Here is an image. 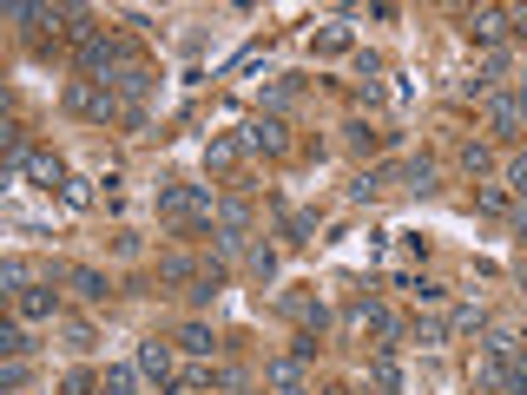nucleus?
<instances>
[{"instance_id": "1", "label": "nucleus", "mask_w": 527, "mask_h": 395, "mask_svg": "<svg viewBox=\"0 0 527 395\" xmlns=\"http://www.w3.org/2000/svg\"><path fill=\"white\" fill-rule=\"evenodd\" d=\"M60 106L73 112V119H86V126H112V119H126V106H119V93H112L106 79H66Z\"/></svg>"}, {"instance_id": "2", "label": "nucleus", "mask_w": 527, "mask_h": 395, "mask_svg": "<svg viewBox=\"0 0 527 395\" xmlns=\"http://www.w3.org/2000/svg\"><path fill=\"white\" fill-rule=\"evenodd\" d=\"M211 185H165L159 191V218L172 231H211Z\"/></svg>"}, {"instance_id": "3", "label": "nucleus", "mask_w": 527, "mask_h": 395, "mask_svg": "<svg viewBox=\"0 0 527 395\" xmlns=\"http://www.w3.org/2000/svg\"><path fill=\"white\" fill-rule=\"evenodd\" d=\"M73 66H80V79L126 73V66H132V40H126V33H112V27H99L86 47H73Z\"/></svg>"}, {"instance_id": "4", "label": "nucleus", "mask_w": 527, "mask_h": 395, "mask_svg": "<svg viewBox=\"0 0 527 395\" xmlns=\"http://www.w3.org/2000/svg\"><path fill=\"white\" fill-rule=\"evenodd\" d=\"M468 33H475L481 47H495L508 33H527V7H475V14H468Z\"/></svg>"}, {"instance_id": "5", "label": "nucleus", "mask_w": 527, "mask_h": 395, "mask_svg": "<svg viewBox=\"0 0 527 395\" xmlns=\"http://www.w3.org/2000/svg\"><path fill=\"white\" fill-rule=\"evenodd\" d=\"M350 330H363V336H383V349L402 336V323H396V310L389 303H376V297H363V303H350Z\"/></svg>"}, {"instance_id": "6", "label": "nucleus", "mask_w": 527, "mask_h": 395, "mask_svg": "<svg viewBox=\"0 0 527 395\" xmlns=\"http://www.w3.org/2000/svg\"><path fill=\"white\" fill-rule=\"evenodd\" d=\"M488 132H495L501 145H521L527 139V112H521V99H514V93L488 99Z\"/></svg>"}, {"instance_id": "7", "label": "nucleus", "mask_w": 527, "mask_h": 395, "mask_svg": "<svg viewBox=\"0 0 527 395\" xmlns=\"http://www.w3.org/2000/svg\"><path fill=\"white\" fill-rule=\"evenodd\" d=\"M238 145H244V152H271V158H284V152H290V132H284V119H251V126L238 132Z\"/></svg>"}, {"instance_id": "8", "label": "nucleus", "mask_w": 527, "mask_h": 395, "mask_svg": "<svg viewBox=\"0 0 527 395\" xmlns=\"http://www.w3.org/2000/svg\"><path fill=\"white\" fill-rule=\"evenodd\" d=\"M304 369L310 363H297V356H271V363H264V382H271L277 395H310L304 389Z\"/></svg>"}, {"instance_id": "9", "label": "nucleus", "mask_w": 527, "mask_h": 395, "mask_svg": "<svg viewBox=\"0 0 527 395\" xmlns=\"http://www.w3.org/2000/svg\"><path fill=\"white\" fill-rule=\"evenodd\" d=\"M106 86H112V93H119V106H139V99L152 93V66H145V60H132L126 73H112Z\"/></svg>"}, {"instance_id": "10", "label": "nucleus", "mask_w": 527, "mask_h": 395, "mask_svg": "<svg viewBox=\"0 0 527 395\" xmlns=\"http://www.w3.org/2000/svg\"><path fill=\"white\" fill-rule=\"evenodd\" d=\"M132 363H139V376H152V382H172L178 376L172 343H159V336H152V343H139V356H132Z\"/></svg>"}, {"instance_id": "11", "label": "nucleus", "mask_w": 527, "mask_h": 395, "mask_svg": "<svg viewBox=\"0 0 527 395\" xmlns=\"http://www.w3.org/2000/svg\"><path fill=\"white\" fill-rule=\"evenodd\" d=\"M20 316H27V323H53V316H60V290L53 284H33V290H20Z\"/></svg>"}, {"instance_id": "12", "label": "nucleus", "mask_w": 527, "mask_h": 395, "mask_svg": "<svg viewBox=\"0 0 527 395\" xmlns=\"http://www.w3.org/2000/svg\"><path fill=\"white\" fill-rule=\"evenodd\" d=\"M66 290H73V297H86V303H106L112 297V284L99 277L93 264H73V270H66Z\"/></svg>"}, {"instance_id": "13", "label": "nucleus", "mask_w": 527, "mask_h": 395, "mask_svg": "<svg viewBox=\"0 0 527 395\" xmlns=\"http://www.w3.org/2000/svg\"><path fill=\"white\" fill-rule=\"evenodd\" d=\"M369 382H376V395H402V363H396V349H376Z\"/></svg>"}, {"instance_id": "14", "label": "nucleus", "mask_w": 527, "mask_h": 395, "mask_svg": "<svg viewBox=\"0 0 527 395\" xmlns=\"http://www.w3.org/2000/svg\"><path fill=\"white\" fill-rule=\"evenodd\" d=\"M27 178H33V185H60L66 191V165H60V158H53V152H27Z\"/></svg>"}, {"instance_id": "15", "label": "nucleus", "mask_w": 527, "mask_h": 395, "mask_svg": "<svg viewBox=\"0 0 527 395\" xmlns=\"http://www.w3.org/2000/svg\"><path fill=\"white\" fill-rule=\"evenodd\" d=\"M198 277H205V270H198L185 251H165L159 257V284H198Z\"/></svg>"}, {"instance_id": "16", "label": "nucleus", "mask_w": 527, "mask_h": 395, "mask_svg": "<svg viewBox=\"0 0 527 395\" xmlns=\"http://www.w3.org/2000/svg\"><path fill=\"white\" fill-rule=\"evenodd\" d=\"M185 356H211L218 349V336H211V323H178V336H172Z\"/></svg>"}, {"instance_id": "17", "label": "nucleus", "mask_w": 527, "mask_h": 395, "mask_svg": "<svg viewBox=\"0 0 527 395\" xmlns=\"http://www.w3.org/2000/svg\"><path fill=\"white\" fill-rule=\"evenodd\" d=\"M132 389H139V363H112L93 395H132Z\"/></svg>"}, {"instance_id": "18", "label": "nucleus", "mask_w": 527, "mask_h": 395, "mask_svg": "<svg viewBox=\"0 0 527 395\" xmlns=\"http://www.w3.org/2000/svg\"><path fill=\"white\" fill-rule=\"evenodd\" d=\"M475 330H488V310H481V303H455V316H448V336H475Z\"/></svg>"}, {"instance_id": "19", "label": "nucleus", "mask_w": 527, "mask_h": 395, "mask_svg": "<svg viewBox=\"0 0 527 395\" xmlns=\"http://www.w3.org/2000/svg\"><path fill=\"white\" fill-rule=\"evenodd\" d=\"M475 205L488 211V218H514V191H508V185H481Z\"/></svg>"}, {"instance_id": "20", "label": "nucleus", "mask_w": 527, "mask_h": 395, "mask_svg": "<svg viewBox=\"0 0 527 395\" xmlns=\"http://www.w3.org/2000/svg\"><path fill=\"white\" fill-rule=\"evenodd\" d=\"M284 316H290V323H304V330H323V303L297 297V290H290V297H284Z\"/></svg>"}, {"instance_id": "21", "label": "nucleus", "mask_w": 527, "mask_h": 395, "mask_svg": "<svg viewBox=\"0 0 527 395\" xmlns=\"http://www.w3.org/2000/svg\"><path fill=\"white\" fill-rule=\"evenodd\" d=\"M218 218H224V231H251V198H244V191H231V198L218 205Z\"/></svg>"}, {"instance_id": "22", "label": "nucleus", "mask_w": 527, "mask_h": 395, "mask_svg": "<svg viewBox=\"0 0 527 395\" xmlns=\"http://www.w3.org/2000/svg\"><path fill=\"white\" fill-rule=\"evenodd\" d=\"M0 284H7V290L20 297V290H33L40 277H33V264H27V257H7V264H0Z\"/></svg>"}, {"instance_id": "23", "label": "nucleus", "mask_w": 527, "mask_h": 395, "mask_svg": "<svg viewBox=\"0 0 527 395\" xmlns=\"http://www.w3.org/2000/svg\"><path fill=\"white\" fill-rule=\"evenodd\" d=\"M284 231H290V244H310V237H317V211L290 205V211H284Z\"/></svg>"}, {"instance_id": "24", "label": "nucleus", "mask_w": 527, "mask_h": 395, "mask_svg": "<svg viewBox=\"0 0 527 395\" xmlns=\"http://www.w3.org/2000/svg\"><path fill=\"white\" fill-rule=\"evenodd\" d=\"M238 158H244V145H238V139H211V145H205V165H211V172H231Z\"/></svg>"}, {"instance_id": "25", "label": "nucleus", "mask_w": 527, "mask_h": 395, "mask_svg": "<svg viewBox=\"0 0 527 395\" xmlns=\"http://www.w3.org/2000/svg\"><path fill=\"white\" fill-rule=\"evenodd\" d=\"M462 172L488 178V172H495V145H462Z\"/></svg>"}, {"instance_id": "26", "label": "nucleus", "mask_w": 527, "mask_h": 395, "mask_svg": "<svg viewBox=\"0 0 527 395\" xmlns=\"http://www.w3.org/2000/svg\"><path fill=\"white\" fill-rule=\"evenodd\" d=\"M0 349H7V363H20V356L33 349V336L20 330V323H7V330H0Z\"/></svg>"}, {"instance_id": "27", "label": "nucleus", "mask_w": 527, "mask_h": 395, "mask_svg": "<svg viewBox=\"0 0 527 395\" xmlns=\"http://www.w3.org/2000/svg\"><path fill=\"white\" fill-rule=\"evenodd\" d=\"M508 191H514V205H527V152L508 158Z\"/></svg>"}, {"instance_id": "28", "label": "nucleus", "mask_w": 527, "mask_h": 395, "mask_svg": "<svg viewBox=\"0 0 527 395\" xmlns=\"http://www.w3.org/2000/svg\"><path fill=\"white\" fill-rule=\"evenodd\" d=\"M251 277H264V284L277 277V251L271 244H251Z\"/></svg>"}, {"instance_id": "29", "label": "nucleus", "mask_w": 527, "mask_h": 395, "mask_svg": "<svg viewBox=\"0 0 527 395\" xmlns=\"http://www.w3.org/2000/svg\"><path fill=\"white\" fill-rule=\"evenodd\" d=\"M317 53H350V27H323L317 33Z\"/></svg>"}, {"instance_id": "30", "label": "nucleus", "mask_w": 527, "mask_h": 395, "mask_svg": "<svg viewBox=\"0 0 527 395\" xmlns=\"http://www.w3.org/2000/svg\"><path fill=\"white\" fill-rule=\"evenodd\" d=\"M416 343H448V323L442 316H416Z\"/></svg>"}, {"instance_id": "31", "label": "nucleus", "mask_w": 527, "mask_h": 395, "mask_svg": "<svg viewBox=\"0 0 527 395\" xmlns=\"http://www.w3.org/2000/svg\"><path fill=\"white\" fill-rule=\"evenodd\" d=\"M402 290L416 303H442V284H429V277H402Z\"/></svg>"}, {"instance_id": "32", "label": "nucleus", "mask_w": 527, "mask_h": 395, "mask_svg": "<svg viewBox=\"0 0 527 395\" xmlns=\"http://www.w3.org/2000/svg\"><path fill=\"white\" fill-rule=\"evenodd\" d=\"M244 237H251V231H224V224H218V231H211V244H218V257H238Z\"/></svg>"}, {"instance_id": "33", "label": "nucleus", "mask_w": 527, "mask_h": 395, "mask_svg": "<svg viewBox=\"0 0 527 395\" xmlns=\"http://www.w3.org/2000/svg\"><path fill=\"white\" fill-rule=\"evenodd\" d=\"M290 356H297V363H317V330H297V336H290Z\"/></svg>"}, {"instance_id": "34", "label": "nucleus", "mask_w": 527, "mask_h": 395, "mask_svg": "<svg viewBox=\"0 0 527 395\" xmlns=\"http://www.w3.org/2000/svg\"><path fill=\"white\" fill-rule=\"evenodd\" d=\"M501 389H508V395H527V356H521V363H508V369H501Z\"/></svg>"}, {"instance_id": "35", "label": "nucleus", "mask_w": 527, "mask_h": 395, "mask_svg": "<svg viewBox=\"0 0 527 395\" xmlns=\"http://www.w3.org/2000/svg\"><path fill=\"white\" fill-rule=\"evenodd\" d=\"M343 132H350L356 152H376V145H383V132H376V126H343Z\"/></svg>"}, {"instance_id": "36", "label": "nucleus", "mask_w": 527, "mask_h": 395, "mask_svg": "<svg viewBox=\"0 0 527 395\" xmlns=\"http://www.w3.org/2000/svg\"><path fill=\"white\" fill-rule=\"evenodd\" d=\"M99 336H93V323H66V349H93Z\"/></svg>"}, {"instance_id": "37", "label": "nucleus", "mask_w": 527, "mask_h": 395, "mask_svg": "<svg viewBox=\"0 0 527 395\" xmlns=\"http://www.w3.org/2000/svg\"><path fill=\"white\" fill-rule=\"evenodd\" d=\"M66 205H73V211H86V205H93V191H86L80 178H66Z\"/></svg>"}, {"instance_id": "38", "label": "nucleus", "mask_w": 527, "mask_h": 395, "mask_svg": "<svg viewBox=\"0 0 527 395\" xmlns=\"http://www.w3.org/2000/svg\"><path fill=\"white\" fill-rule=\"evenodd\" d=\"M508 224H514V237L527 244V205H514V218H508Z\"/></svg>"}, {"instance_id": "39", "label": "nucleus", "mask_w": 527, "mask_h": 395, "mask_svg": "<svg viewBox=\"0 0 527 395\" xmlns=\"http://www.w3.org/2000/svg\"><path fill=\"white\" fill-rule=\"evenodd\" d=\"M514 99H521V112H527V79H521V86H514Z\"/></svg>"}, {"instance_id": "40", "label": "nucleus", "mask_w": 527, "mask_h": 395, "mask_svg": "<svg viewBox=\"0 0 527 395\" xmlns=\"http://www.w3.org/2000/svg\"><path fill=\"white\" fill-rule=\"evenodd\" d=\"M317 395H350V389H317Z\"/></svg>"}]
</instances>
